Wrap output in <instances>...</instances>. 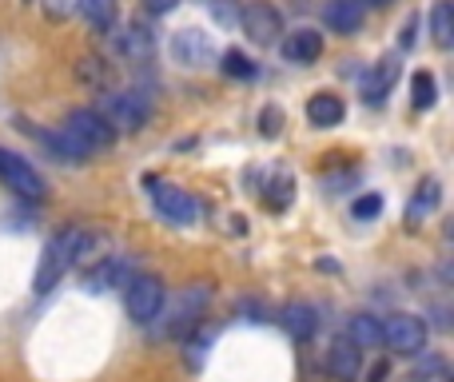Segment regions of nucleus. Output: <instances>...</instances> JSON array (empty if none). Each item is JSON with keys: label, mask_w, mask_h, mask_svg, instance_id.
Instances as JSON below:
<instances>
[{"label": "nucleus", "mask_w": 454, "mask_h": 382, "mask_svg": "<svg viewBox=\"0 0 454 382\" xmlns=\"http://www.w3.org/2000/svg\"><path fill=\"white\" fill-rule=\"evenodd\" d=\"M207 8H212L215 24H223V28L239 24V4H235V0H207Z\"/></svg>", "instance_id": "obj_25"}, {"label": "nucleus", "mask_w": 454, "mask_h": 382, "mask_svg": "<svg viewBox=\"0 0 454 382\" xmlns=\"http://www.w3.org/2000/svg\"><path fill=\"white\" fill-rule=\"evenodd\" d=\"M172 56L184 64V68H204V64L215 56V44H212V36H207V32L180 28V32H176V40H172Z\"/></svg>", "instance_id": "obj_8"}, {"label": "nucleus", "mask_w": 454, "mask_h": 382, "mask_svg": "<svg viewBox=\"0 0 454 382\" xmlns=\"http://www.w3.org/2000/svg\"><path fill=\"white\" fill-rule=\"evenodd\" d=\"M279 108H267L263 112V116H259V132H263V136H275V132H279Z\"/></svg>", "instance_id": "obj_28"}, {"label": "nucleus", "mask_w": 454, "mask_h": 382, "mask_svg": "<svg viewBox=\"0 0 454 382\" xmlns=\"http://www.w3.org/2000/svg\"><path fill=\"white\" fill-rule=\"evenodd\" d=\"M347 339L359 351H375V347H383V323L371 319V315H355L351 327H347Z\"/></svg>", "instance_id": "obj_18"}, {"label": "nucleus", "mask_w": 454, "mask_h": 382, "mask_svg": "<svg viewBox=\"0 0 454 382\" xmlns=\"http://www.w3.org/2000/svg\"><path fill=\"white\" fill-rule=\"evenodd\" d=\"M359 4H363V8H387L391 0H359Z\"/></svg>", "instance_id": "obj_32"}, {"label": "nucleus", "mask_w": 454, "mask_h": 382, "mask_svg": "<svg viewBox=\"0 0 454 382\" xmlns=\"http://www.w3.org/2000/svg\"><path fill=\"white\" fill-rule=\"evenodd\" d=\"M223 72H227V76H235V80H251V76H255V64H251L243 52H235V48H231V52H223Z\"/></svg>", "instance_id": "obj_24"}, {"label": "nucleus", "mask_w": 454, "mask_h": 382, "mask_svg": "<svg viewBox=\"0 0 454 382\" xmlns=\"http://www.w3.org/2000/svg\"><path fill=\"white\" fill-rule=\"evenodd\" d=\"M383 378H387V367H383V363H379V367L367 375V382H383Z\"/></svg>", "instance_id": "obj_31"}, {"label": "nucleus", "mask_w": 454, "mask_h": 382, "mask_svg": "<svg viewBox=\"0 0 454 382\" xmlns=\"http://www.w3.org/2000/svg\"><path fill=\"white\" fill-rule=\"evenodd\" d=\"M431 36L439 48H450L454 44V8L450 0H434L431 8Z\"/></svg>", "instance_id": "obj_19"}, {"label": "nucleus", "mask_w": 454, "mask_h": 382, "mask_svg": "<svg viewBox=\"0 0 454 382\" xmlns=\"http://www.w3.org/2000/svg\"><path fill=\"white\" fill-rule=\"evenodd\" d=\"M434 96H439V88H434L431 72H415V80H411V100H415V108H434Z\"/></svg>", "instance_id": "obj_23"}, {"label": "nucleus", "mask_w": 454, "mask_h": 382, "mask_svg": "<svg viewBox=\"0 0 454 382\" xmlns=\"http://www.w3.org/2000/svg\"><path fill=\"white\" fill-rule=\"evenodd\" d=\"M439 199H442L439 180H427L423 188H419L415 199H411V207H407V223H419V215H431V211L439 207Z\"/></svg>", "instance_id": "obj_21"}, {"label": "nucleus", "mask_w": 454, "mask_h": 382, "mask_svg": "<svg viewBox=\"0 0 454 382\" xmlns=\"http://www.w3.org/2000/svg\"><path fill=\"white\" fill-rule=\"evenodd\" d=\"M152 199H156V211L164 219H172V223H192V219H196V199H192L188 191H180V188H156L152 191Z\"/></svg>", "instance_id": "obj_12"}, {"label": "nucleus", "mask_w": 454, "mask_h": 382, "mask_svg": "<svg viewBox=\"0 0 454 382\" xmlns=\"http://www.w3.org/2000/svg\"><path fill=\"white\" fill-rule=\"evenodd\" d=\"M100 116L108 120L116 136L120 132H140V128L152 120V96L136 92V88H128V92H108Z\"/></svg>", "instance_id": "obj_2"}, {"label": "nucleus", "mask_w": 454, "mask_h": 382, "mask_svg": "<svg viewBox=\"0 0 454 382\" xmlns=\"http://www.w3.org/2000/svg\"><path fill=\"white\" fill-rule=\"evenodd\" d=\"M291 8H299V12H303V8H311V0H291Z\"/></svg>", "instance_id": "obj_33"}, {"label": "nucleus", "mask_w": 454, "mask_h": 382, "mask_svg": "<svg viewBox=\"0 0 454 382\" xmlns=\"http://www.w3.org/2000/svg\"><path fill=\"white\" fill-rule=\"evenodd\" d=\"M64 132H68L72 140H76L80 148L88 152V156L116 144V132H112V124H108V120H104L96 108H76V112H68V120H64Z\"/></svg>", "instance_id": "obj_3"}, {"label": "nucleus", "mask_w": 454, "mask_h": 382, "mask_svg": "<svg viewBox=\"0 0 454 382\" xmlns=\"http://www.w3.org/2000/svg\"><path fill=\"white\" fill-rule=\"evenodd\" d=\"M415 24H419V16H411L407 28H403V48H411V40H415Z\"/></svg>", "instance_id": "obj_30"}, {"label": "nucleus", "mask_w": 454, "mask_h": 382, "mask_svg": "<svg viewBox=\"0 0 454 382\" xmlns=\"http://www.w3.org/2000/svg\"><path fill=\"white\" fill-rule=\"evenodd\" d=\"M88 247H92V235H88V231H80V227L60 231L44 247V255H40V267H36V275H32V291H36V295H48V291H52L64 275H68V267L76 263Z\"/></svg>", "instance_id": "obj_1"}, {"label": "nucleus", "mask_w": 454, "mask_h": 382, "mask_svg": "<svg viewBox=\"0 0 454 382\" xmlns=\"http://www.w3.org/2000/svg\"><path fill=\"white\" fill-rule=\"evenodd\" d=\"M120 52L136 64H148L152 56H156V36H152L144 24H128V28L120 32Z\"/></svg>", "instance_id": "obj_17"}, {"label": "nucleus", "mask_w": 454, "mask_h": 382, "mask_svg": "<svg viewBox=\"0 0 454 382\" xmlns=\"http://www.w3.org/2000/svg\"><path fill=\"white\" fill-rule=\"evenodd\" d=\"M283 60H291V64H315L319 60V52H323V32H315V28H295V32H287L283 36Z\"/></svg>", "instance_id": "obj_11"}, {"label": "nucleus", "mask_w": 454, "mask_h": 382, "mask_svg": "<svg viewBox=\"0 0 454 382\" xmlns=\"http://www.w3.org/2000/svg\"><path fill=\"white\" fill-rule=\"evenodd\" d=\"M383 343L399 355H419L427 347V323L419 315L395 311L391 319H383Z\"/></svg>", "instance_id": "obj_4"}, {"label": "nucleus", "mask_w": 454, "mask_h": 382, "mask_svg": "<svg viewBox=\"0 0 454 382\" xmlns=\"http://www.w3.org/2000/svg\"><path fill=\"white\" fill-rule=\"evenodd\" d=\"M136 279V271H132V263H128L124 255H108L100 267H92L88 271V291H112V287H128V283Z\"/></svg>", "instance_id": "obj_9"}, {"label": "nucleus", "mask_w": 454, "mask_h": 382, "mask_svg": "<svg viewBox=\"0 0 454 382\" xmlns=\"http://www.w3.org/2000/svg\"><path fill=\"white\" fill-rule=\"evenodd\" d=\"M0 180L12 191H20L24 199H44V180H40V172L24 156H16V152H8V148H0Z\"/></svg>", "instance_id": "obj_6"}, {"label": "nucleus", "mask_w": 454, "mask_h": 382, "mask_svg": "<svg viewBox=\"0 0 454 382\" xmlns=\"http://www.w3.org/2000/svg\"><path fill=\"white\" fill-rule=\"evenodd\" d=\"M80 76H84V80H96V84H104V80H108V68H104L100 60H84V64H80Z\"/></svg>", "instance_id": "obj_27"}, {"label": "nucleus", "mask_w": 454, "mask_h": 382, "mask_svg": "<svg viewBox=\"0 0 454 382\" xmlns=\"http://www.w3.org/2000/svg\"><path fill=\"white\" fill-rule=\"evenodd\" d=\"M239 28L247 32V40H255V44H275L279 32H283V20H279V12H275L271 4L251 0V4L239 8Z\"/></svg>", "instance_id": "obj_7"}, {"label": "nucleus", "mask_w": 454, "mask_h": 382, "mask_svg": "<svg viewBox=\"0 0 454 382\" xmlns=\"http://www.w3.org/2000/svg\"><path fill=\"white\" fill-rule=\"evenodd\" d=\"M379 211H383V199H379V195H363V199H355L351 215L355 219H375Z\"/></svg>", "instance_id": "obj_26"}, {"label": "nucleus", "mask_w": 454, "mask_h": 382, "mask_svg": "<svg viewBox=\"0 0 454 382\" xmlns=\"http://www.w3.org/2000/svg\"><path fill=\"white\" fill-rule=\"evenodd\" d=\"M283 327H287L295 339H311L315 327H319V319H315V307H307V303L287 307V311H283Z\"/></svg>", "instance_id": "obj_20"}, {"label": "nucleus", "mask_w": 454, "mask_h": 382, "mask_svg": "<svg viewBox=\"0 0 454 382\" xmlns=\"http://www.w3.org/2000/svg\"><path fill=\"white\" fill-rule=\"evenodd\" d=\"M343 100H339L335 92H315L311 100H307V124L311 128H335L339 120H343Z\"/></svg>", "instance_id": "obj_16"}, {"label": "nucleus", "mask_w": 454, "mask_h": 382, "mask_svg": "<svg viewBox=\"0 0 454 382\" xmlns=\"http://www.w3.org/2000/svg\"><path fill=\"white\" fill-rule=\"evenodd\" d=\"M363 12H367V8H363L359 0H327V4H323V20H327V28L339 32V36H355V32L363 28Z\"/></svg>", "instance_id": "obj_10"}, {"label": "nucleus", "mask_w": 454, "mask_h": 382, "mask_svg": "<svg viewBox=\"0 0 454 382\" xmlns=\"http://www.w3.org/2000/svg\"><path fill=\"white\" fill-rule=\"evenodd\" d=\"M327 370L343 382H355L359 370H363V351L351 343V339H335L331 351H327Z\"/></svg>", "instance_id": "obj_13"}, {"label": "nucleus", "mask_w": 454, "mask_h": 382, "mask_svg": "<svg viewBox=\"0 0 454 382\" xmlns=\"http://www.w3.org/2000/svg\"><path fill=\"white\" fill-rule=\"evenodd\" d=\"M395 80H399V60H395V56H387V60H379L375 68L363 76V96H367L371 104H379L395 88Z\"/></svg>", "instance_id": "obj_15"}, {"label": "nucleus", "mask_w": 454, "mask_h": 382, "mask_svg": "<svg viewBox=\"0 0 454 382\" xmlns=\"http://www.w3.org/2000/svg\"><path fill=\"white\" fill-rule=\"evenodd\" d=\"M160 311H164V283H160L156 275H136V279L128 283V315L148 327Z\"/></svg>", "instance_id": "obj_5"}, {"label": "nucleus", "mask_w": 454, "mask_h": 382, "mask_svg": "<svg viewBox=\"0 0 454 382\" xmlns=\"http://www.w3.org/2000/svg\"><path fill=\"white\" fill-rule=\"evenodd\" d=\"M176 4H180V0H144V8H148V12H156V16H168Z\"/></svg>", "instance_id": "obj_29"}, {"label": "nucleus", "mask_w": 454, "mask_h": 382, "mask_svg": "<svg viewBox=\"0 0 454 382\" xmlns=\"http://www.w3.org/2000/svg\"><path fill=\"white\" fill-rule=\"evenodd\" d=\"M28 132L36 136V140L44 144V148L52 152L56 160H60V164H84V160H88V152L80 148V144L72 140V136L64 132V128H60V132H48V128H28Z\"/></svg>", "instance_id": "obj_14"}, {"label": "nucleus", "mask_w": 454, "mask_h": 382, "mask_svg": "<svg viewBox=\"0 0 454 382\" xmlns=\"http://www.w3.org/2000/svg\"><path fill=\"white\" fill-rule=\"evenodd\" d=\"M80 12L88 16V24H92V28H112V20H116L112 0H80Z\"/></svg>", "instance_id": "obj_22"}]
</instances>
